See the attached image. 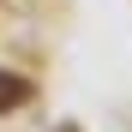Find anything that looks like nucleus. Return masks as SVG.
Listing matches in <instances>:
<instances>
[{"mask_svg": "<svg viewBox=\"0 0 132 132\" xmlns=\"http://www.w3.org/2000/svg\"><path fill=\"white\" fill-rule=\"evenodd\" d=\"M18 102H30V84L18 78V72H0V114H6V108H18Z\"/></svg>", "mask_w": 132, "mask_h": 132, "instance_id": "1", "label": "nucleus"}]
</instances>
